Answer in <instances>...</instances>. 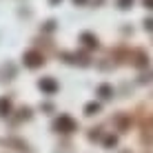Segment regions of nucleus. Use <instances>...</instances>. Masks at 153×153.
<instances>
[{"label":"nucleus","instance_id":"nucleus-1","mask_svg":"<svg viewBox=\"0 0 153 153\" xmlns=\"http://www.w3.org/2000/svg\"><path fill=\"white\" fill-rule=\"evenodd\" d=\"M22 62H25V67H29V69H38V67H45L47 60H45V56H42L38 49H29V51H25Z\"/></svg>","mask_w":153,"mask_h":153},{"label":"nucleus","instance_id":"nucleus-2","mask_svg":"<svg viewBox=\"0 0 153 153\" xmlns=\"http://www.w3.org/2000/svg\"><path fill=\"white\" fill-rule=\"evenodd\" d=\"M53 129L58 133H71V131H76V122H73L69 115H60L53 122Z\"/></svg>","mask_w":153,"mask_h":153},{"label":"nucleus","instance_id":"nucleus-3","mask_svg":"<svg viewBox=\"0 0 153 153\" xmlns=\"http://www.w3.org/2000/svg\"><path fill=\"white\" fill-rule=\"evenodd\" d=\"M38 87L47 93V96H53V93L58 91V82L53 80V78H40V80H38Z\"/></svg>","mask_w":153,"mask_h":153},{"label":"nucleus","instance_id":"nucleus-4","mask_svg":"<svg viewBox=\"0 0 153 153\" xmlns=\"http://www.w3.org/2000/svg\"><path fill=\"white\" fill-rule=\"evenodd\" d=\"M9 113H11V100L0 98V118H7Z\"/></svg>","mask_w":153,"mask_h":153},{"label":"nucleus","instance_id":"nucleus-5","mask_svg":"<svg viewBox=\"0 0 153 153\" xmlns=\"http://www.w3.org/2000/svg\"><path fill=\"white\" fill-rule=\"evenodd\" d=\"M80 40H82L87 47H98V38H93L91 33H82V36H80Z\"/></svg>","mask_w":153,"mask_h":153},{"label":"nucleus","instance_id":"nucleus-6","mask_svg":"<svg viewBox=\"0 0 153 153\" xmlns=\"http://www.w3.org/2000/svg\"><path fill=\"white\" fill-rule=\"evenodd\" d=\"M56 20H47L45 25H42V31H56Z\"/></svg>","mask_w":153,"mask_h":153},{"label":"nucleus","instance_id":"nucleus-7","mask_svg":"<svg viewBox=\"0 0 153 153\" xmlns=\"http://www.w3.org/2000/svg\"><path fill=\"white\" fill-rule=\"evenodd\" d=\"M98 109H100L98 104H96V102H91V104H87V107H84V111H87V115H93V113L98 111Z\"/></svg>","mask_w":153,"mask_h":153},{"label":"nucleus","instance_id":"nucleus-8","mask_svg":"<svg viewBox=\"0 0 153 153\" xmlns=\"http://www.w3.org/2000/svg\"><path fill=\"white\" fill-rule=\"evenodd\" d=\"M100 93H102V96H104V98H109V96H107V93H111V89H109V87H100Z\"/></svg>","mask_w":153,"mask_h":153},{"label":"nucleus","instance_id":"nucleus-9","mask_svg":"<svg viewBox=\"0 0 153 153\" xmlns=\"http://www.w3.org/2000/svg\"><path fill=\"white\" fill-rule=\"evenodd\" d=\"M73 2H76V4H84L87 0H73Z\"/></svg>","mask_w":153,"mask_h":153},{"label":"nucleus","instance_id":"nucleus-10","mask_svg":"<svg viewBox=\"0 0 153 153\" xmlns=\"http://www.w3.org/2000/svg\"><path fill=\"white\" fill-rule=\"evenodd\" d=\"M58 2H60V0H49V4H58Z\"/></svg>","mask_w":153,"mask_h":153}]
</instances>
